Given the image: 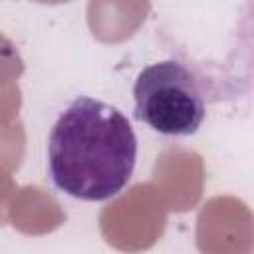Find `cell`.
Listing matches in <instances>:
<instances>
[{
  "label": "cell",
  "mask_w": 254,
  "mask_h": 254,
  "mask_svg": "<svg viewBox=\"0 0 254 254\" xmlns=\"http://www.w3.org/2000/svg\"><path fill=\"white\" fill-rule=\"evenodd\" d=\"M137 163V137L113 105L79 95L58 115L48 139V173L58 190L89 202L119 194Z\"/></svg>",
  "instance_id": "obj_1"
},
{
  "label": "cell",
  "mask_w": 254,
  "mask_h": 254,
  "mask_svg": "<svg viewBox=\"0 0 254 254\" xmlns=\"http://www.w3.org/2000/svg\"><path fill=\"white\" fill-rule=\"evenodd\" d=\"M135 117L165 137H189L206 115L204 91L194 71L179 60L143 67L133 85Z\"/></svg>",
  "instance_id": "obj_2"
}]
</instances>
